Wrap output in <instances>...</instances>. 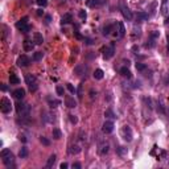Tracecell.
I'll return each instance as SVG.
<instances>
[{
  "mask_svg": "<svg viewBox=\"0 0 169 169\" xmlns=\"http://www.w3.org/2000/svg\"><path fill=\"white\" fill-rule=\"evenodd\" d=\"M119 73L123 75V77H125V78H131L132 77V74H131V72H129L128 67H122V69L119 70Z\"/></svg>",
  "mask_w": 169,
  "mask_h": 169,
  "instance_id": "cell-21",
  "label": "cell"
},
{
  "mask_svg": "<svg viewBox=\"0 0 169 169\" xmlns=\"http://www.w3.org/2000/svg\"><path fill=\"white\" fill-rule=\"evenodd\" d=\"M15 106H16V111H17L19 115H21L22 118H28L29 112H31V106L29 104L22 103V102H17Z\"/></svg>",
  "mask_w": 169,
  "mask_h": 169,
  "instance_id": "cell-2",
  "label": "cell"
},
{
  "mask_svg": "<svg viewBox=\"0 0 169 169\" xmlns=\"http://www.w3.org/2000/svg\"><path fill=\"white\" fill-rule=\"evenodd\" d=\"M102 131H103L104 134H111V132L114 131L112 120H106V122L103 123V125H102Z\"/></svg>",
  "mask_w": 169,
  "mask_h": 169,
  "instance_id": "cell-10",
  "label": "cell"
},
{
  "mask_svg": "<svg viewBox=\"0 0 169 169\" xmlns=\"http://www.w3.org/2000/svg\"><path fill=\"white\" fill-rule=\"evenodd\" d=\"M45 21H46V24H49V22L52 21V17H50L49 15H46V16H45Z\"/></svg>",
  "mask_w": 169,
  "mask_h": 169,
  "instance_id": "cell-43",
  "label": "cell"
},
{
  "mask_svg": "<svg viewBox=\"0 0 169 169\" xmlns=\"http://www.w3.org/2000/svg\"><path fill=\"white\" fill-rule=\"evenodd\" d=\"M84 41H86V44H87V45L93 44V40H91V38H84Z\"/></svg>",
  "mask_w": 169,
  "mask_h": 169,
  "instance_id": "cell-45",
  "label": "cell"
},
{
  "mask_svg": "<svg viewBox=\"0 0 169 169\" xmlns=\"http://www.w3.org/2000/svg\"><path fill=\"white\" fill-rule=\"evenodd\" d=\"M16 63H17V66H20V67H27V66L31 63V60H29V57H28V56L22 54V56H20L19 58H17Z\"/></svg>",
  "mask_w": 169,
  "mask_h": 169,
  "instance_id": "cell-9",
  "label": "cell"
},
{
  "mask_svg": "<svg viewBox=\"0 0 169 169\" xmlns=\"http://www.w3.org/2000/svg\"><path fill=\"white\" fill-rule=\"evenodd\" d=\"M99 153L100 155L108 153V144H103V145H102V147H100V149H99Z\"/></svg>",
  "mask_w": 169,
  "mask_h": 169,
  "instance_id": "cell-32",
  "label": "cell"
},
{
  "mask_svg": "<svg viewBox=\"0 0 169 169\" xmlns=\"http://www.w3.org/2000/svg\"><path fill=\"white\" fill-rule=\"evenodd\" d=\"M0 110H1V112L3 114H8L11 112V110H12V103H11V100L8 98L3 97L0 99Z\"/></svg>",
  "mask_w": 169,
  "mask_h": 169,
  "instance_id": "cell-6",
  "label": "cell"
},
{
  "mask_svg": "<svg viewBox=\"0 0 169 169\" xmlns=\"http://www.w3.org/2000/svg\"><path fill=\"white\" fill-rule=\"evenodd\" d=\"M114 53H115V46L114 44H111L110 46H106L103 49V58L104 60H110L114 57Z\"/></svg>",
  "mask_w": 169,
  "mask_h": 169,
  "instance_id": "cell-8",
  "label": "cell"
},
{
  "mask_svg": "<svg viewBox=\"0 0 169 169\" xmlns=\"http://www.w3.org/2000/svg\"><path fill=\"white\" fill-rule=\"evenodd\" d=\"M166 40H168V45H169V35L166 36Z\"/></svg>",
  "mask_w": 169,
  "mask_h": 169,
  "instance_id": "cell-49",
  "label": "cell"
},
{
  "mask_svg": "<svg viewBox=\"0 0 169 169\" xmlns=\"http://www.w3.org/2000/svg\"><path fill=\"white\" fill-rule=\"evenodd\" d=\"M94 78L95 79H98V81H100V79H103V75H104V73H103V70L102 69H97L94 72Z\"/></svg>",
  "mask_w": 169,
  "mask_h": 169,
  "instance_id": "cell-22",
  "label": "cell"
},
{
  "mask_svg": "<svg viewBox=\"0 0 169 169\" xmlns=\"http://www.w3.org/2000/svg\"><path fill=\"white\" fill-rule=\"evenodd\" d=\"M77 94H78V98L81 99V98H82V83L78 84V90H77Z\"/></svg>",
  "mask_w": 169,
  "mask_h": 169,
  "instance_id": "cell-40",
  "label": "cell"
},
{
  "mask_svg": "<svg viewBox=\"0 0 169 169\" xmlns=\"http://www.w3.org/2000/svg\"><path fill=\"white\" fill-rule=\"evenodd\" d=\"M33 41H35L36 45H41L42 42H44V37H42V35H41V33L36 32L35 35H33Z\"/></svg>",
  "mask_w": 169,
  "mask_h": 169,
  "instance_id": "cell-15",
  "label": "cell"
},
{
  "mask_svg": "<svg viewBox=\"0 0 169 169\" xmlns=\"http://www.w3.org/2000/svg\"><path fill=\"white\" fill-rule=\"evenodd\" d=\"M35 41L29 40V38H25L24 40V50H27V52H32L33 50V48H35V44H33Z\"/></svg>",
  "mask_w": 169,
  "mask_h": 169,
  "instance_id": "cell-13",
  "label": "cell"
},
{
  "mask_svg": "<svg viewBox=\"0 0 169 169\" xmlns=\"http://www.w3.org/2000/svg\"><path fill=\"white\" fill-rule=\"evenodd\" d=\"M118 28H119V31H118V36H119V38H123L125 36V28H124V24H123L122 21L118 22Z\"/></svg>",
  "mask_w": 169,
  "mask_h": 169,
  "instance_id": "cell-16",
  "label": "cell"
},
{
  "mask_svg": "<svg viewBox=\"0 0 169 169\" xmlns=\"http://www.w3.org/2000/svg\"><path fill=\"white\" fill-rule=\"evenodd\" d=\"M145 69H147V65H145V63H141V62L136 63V70H139V72H144Z\"/></svg>",
  "mask_w": 169,
  "mask_h": 169,
  "instance_id": "cell-33",
  "label": "cell"
},
{
  "mask_svg": "<svg viewBox=\"0 0 169 169\" xmlns=\"http://www.w3.org/2000/svg\"><path fill=\"white\" fill-rule=\"evenodd\" d=\"M67 166H69V165H67V163H62V164L60 165V168H61V169H66Z\"/></svg>",
  "mask_w": 169,
  "mask_h": 169,
  "instance_id": "cell-44",
  "label": "cell"
},
{
  "mask_svg": "<svg viewBox=\"0 0 169 169\" xmlns=\"http://www.w3.org/2000/svg\"><path fill=\"white\" fill-rule=\"evenodd\" d=\"M28 148L27 147H22L21 149H20V152H19V156L21 157V159H25V157H28Z\"/></svg>",
  "mask_w": 169,
  "mask_h": 169,
  "instance_id": "cell-29",
  "label": "cell"
},
{
  "mask_svg": "<svg viewBox=\"0 0 169 169\" xmlns=\"http://www.w3.org/2000/svg\"><path fill=\"white\" fill-rule=\"evenodd\" d=\"M78 16H79V19H81V20H86V17H87V13H86V11H84V10H79Z\"/></svg>",
  "mask_w": 169,
  "mask_h": 169,
  "instance_id": "cell-35",
  "label": "cell"
},
{
  "mask_svg": "<svg viewBox=\"0 0 169 169\" xmlns=\"http://www.w3.org/2000/svg\"><path fill=\"white\" fill-rule=\"evenodd\" d=\"M65 104L69 107V108H75V107H77V100H75L73 97H70V95H66L65 97Z\"/></svg>",
  "mask_w": 169,
  "mask_h": 169,
  "instance_id": "cell-12",
  "label": "cell"
},
{
  "mask_svg": "<svg viewBox=\"0 0 169 169\" xmlns=\"http://www.w3.org/2000/svg\"><path fill=\"white\" fill-rule=\"evenodd\" d=\"M73 168H74V169H81V164H79V163H74V164H73Z\"/></svg>",
  "mask_w": 169,
  "mask_h": 169,
  "instance_id": "cell-42",
  "label": "cell"
},
{
  "mask_svg": "<svg viewBox=\"0 0 169 169\" xmlns=\"http://www.w3.org/2000/svg\"><path fill=\"white\" fill-rule=\"evenodd\" d=\"M42 57H44V53H42V52H36V53L33 54V60L35 61H41L42 60Z\"/></svg>",
  "mask_w": 169,
  "mask_h": 169,
  "instance_id": "cell-31",
  "label": "cell"
},
{
  "mask_svg": "<svg viewBox=\"0 0 169 169\" xmlns=\"http://www.w3.org/2000/svg\"><path fill=\"white\" fill-rule=\"evenodd\" d=\"M111 32H112V24L104 25V27H103V35H104V36H108Z\"/></svg>",
  "mask_w": 169,
  "mask_h": 169,
  "instance_id": "cell-26",
  "label": "cell"
},
{
  "mask_svg": "<svg viewBox=\"0 0 169 169\" xmlns=\"http://www.w3.org/2000/svg\"><path fill=\"white\" fill-rule=\"evenodd\" d=\"M37 15L38 16H42V15H44V11H42V10H37Z\"/></svg>",
  "mask_w": 169,
  "mask_h": 169,
  "instance_id": "cell-48",
  "label": "cell"
},
{
  "mask_svg": "<svg viewBox=\"0 0 169 169\" xmlns=\"http://www.w3.org/2000/svg\"><path fill=\"white\" fill-rule=\"evenodd\" d=\"M48 102H49V106L53 107V108H56V107H58L61 104V102L58 99H52V98H48Z\"/></svg>",
  "mask_w": 169,
  "mask_h": 169,
  "instance_id": "cell-24",
  "label": "cell"
},
{
  "mask_svg": "<svg viewBox=\"0 0 169 169\" xmlns=\"http://www.w3.org/2000/svg\"><path fill=\"white\" fill-rule=\"evenodd\" d=\"M163 3H166V0H163Z\"/></svg>",
  "mask_w": 169,
  "mask_h": 169,
  "instance_id": "cell-50",
  "label": "cell"
},
{
  "mask_svg": "<svg viewBox=\"0 0 169 169\" xmlns=\"http://www.w3.org/2000/svg\"><path fill=\"white\" fill-rule=\"evenodd\" d=\"M168 25H169V24H168Z\"/></svg>",
  "mask_w": 169,
  "mask_h": 169,
  "instance_id": "cell-52",
  "label": "cell"
},
{
  "mask_svg": "<svg viewBox=\"0 0 169 169\" xmlns=\"http://www.w3.org/2000/svg\"><path fill=\"white\" fill-rule=\"evenodd\" d=\"M40 141H41V144L46 145V147H49V145H50V140H49V139H46L45 136H40Z\"/></svg>",
  "mask_w": 169,
  "mask_h": 169,
  "instance_id": "cell-34",
  "label": "cell"
},
{
  "mask_svg": "<svg viewBox=\"0 0 169 169\" xmlns=\"http://www.w3.org/2000/svg\"><path fill=\"white\" fill-rule=\"evenodd\" d=\"M81 152V147L78 144H74V145H70L69 148V153L70 155H78Z\"/></svg>",
  "mask_w": 169,
  "mask_h": 169,
  "instance_id": "cell-18",
  "label": "cell"
},
{
  "mask_svg": "<svg viewBox=\"0 0 169 169\" xmlns=\"http://www.w3.org/2000/svg\"><path fill=\"white\" fill-rule=\"evenodd\" d=\"M72 21H73L72 13H65V15L61 17V22H62V24H70Z\"/></svg>",
  "mask_w": 169,
  "mask_h": 169,
  "instance_id": "cell-17",
  "label": "cell"
},
{
  "mask_svg": "<svg viewBox=\"0 0 169 169\" xmlns=\"http://www.w3.org/2000/svg\"><path fill=\"white\" fill-rule=\"evenodd\" d=\"M12 95L16 98V99L20 100V99H22V98L25 97V90H24V89H21V87H20V89H16V90L12 93Z\"/></svg>",
  "mask_w": 169,
  "mask_h": 169,
  "instance_id": "cell-14",
  "label": "cell"
},
{
  "mask_svg": "<svg viewBox=\"0 0 169 169\" xmlns=\"http://www.w3.org/2000/svg\"><path fill=\"white\" fill-rule=\"evenodd\" d=\"M53 138L56 139V140H60V139L62 138V132H61V129L53 128Z\"/></svg>",
  "mask_w": 169,
  "mask_h": 169,
  "instance_id": "cell-28",
  "label": "cell"
},
{
  "mask_svg": "<svg viewBox=\"0 0 169 169\" xmlns=\"http://www.w3.org/2000/svg\"><path fill=\"white\" fill-rule=\"evenodd\" d=\"M104 116H106L107 119H110V120H112V119H115L116 116H115V114L112 112V110H106V111H104Z\"/></svg>",
  "mask_w": 169,
  "mask_h": 169,
  "instance_id": "cell-27",
  "label": "cell"
},
{
  "mask_svg": "<svg viewBox=\"0 0 169 169\" xmlns=\"http://www.w3.org/2000/svg\"><path fill=\"white\" fill-rule=\"evenodd\" d=\"M120 136L124 139L127 143H131L132 139H134V132L129 125H123L122 129H120Z\"/></svg>",
  "mask_w": 169,
  "mask_h": 169,
  "instance_id": "cell-3",
  "label": "cell"
},
{
  "mask_svg": "<svg viewBox=\"0 0 169 169\" xmlns=\"http://www.w3.org/2000/svg\"><path fill=\"white\" fill-rule=\"evenodd\" d=\"M19 139L22 141V143H25V141H27V139H25V136H24V135H20V136H19Z\"/></svg>",
  "mask_w": 169,
  "mask_h": 169,
  "instance_id": "cell-46",
  "label": "cell"
},
{
  "mask_svg": "<svg viewBox=\"0 0 169 169\" xmlns=\"http://www.w3.org/2000/svg\"><path fill=\"white\" fill-rule=\"evenodd\" d=\"M0 157H1V161H3V164L5 166H8L10 168L11 165L13 164V153L11 152L10 149H7V148H4L3 151H1V153H0Z\"/></svg>",
  "mask_w": 169,
  "mask_h": 169,
  "instance_id": "cell-1",
  "label": "cell"
},
{
  "mask_svg": "<svg viewBox=\"0 0 169 169\" xmlns=\"http://www.w3.org/2000/svg\"><path fill=\"white\" fill-rule=\"evenodd\" d=\"M28 16H25V17H22V19H20L19 21L16 22V28L19 29V31H21L22 33H28L29 31H31V27H29L28 24Z\"/></svg>",
  "mask_w": 169,
  "mask_h": 169,
  "instance_id": "cell-4",
  "label": "cell"
},
{
  "mask_svg": "<svg viewBox=\"0 0 169 169\" xmlns=\"http://www.w3.org/2000/svg\"><path fill=\"white\" fill-rule=\"evenodd\" d=\"M118 155H119V156H122V157H124L125 155L128 153V151H127V148L125 147H118Z\"/></svg>",
  "mask_w": 169,
  "mask_h": 169,
  "instance_id": "cell-30",
  "label": "cell"
},
{
  "mask_svg": "<svg viewBox=\"0 0 169 169\" xmlns=\"http://www.w3.org/2000/svg\"><path fill=\"white\" fill-rule=\"evenodd\" d=\"M147 19H148V13H145V12H138V15H136V20L139 22L145 21Z\"/></svg>",
  "mask_w": 169,
  "mask_h": 169,
  "instance_id": "cell-20",
  "label": "cell"
},
{
  "mask_svg": "<svg viewBox=\"0 0 169 169\" xmlns=\"http://www.w3.org/2000/svg\"><path fill=\"white\" fill-rule=\"evenodd\" d=\"M74 35H75V37L78 38V40H82V38H83V37H82V35L78 32V29H75V31H74Z\"/></svg>",
  "mask_w": 169,
  "mask_h": 169,
  "instance_id": "cell-41",
  "label": "cell"
},
{
  "mask_svg": "<svg viewBox=\"0 0 169 169\" xmlns=\"http://www.w3.org/2000/svg\"><path fill=\"white\" fill-rule=\"evenodd\" d=\"M66 87H67V90H69L70 93H72V94H75V93H77V90H75V87H74V86H73L72 83H66Z\"/></svg>",
  "mask_w": 169,
  "mask_h": 169,
  "instance_id": "cell-37",
  "label": "cell"
},
{
  "mask_svg": "<svg viewBox=\"0 0 169 169\" xmlns=\"http://www.w3.org/2000/svg\"><path fill=\"white\" fill-rule=\"evenodd\" d=\"M7 90H8V87H7V84L1 83V91H7Z\"/></svg>",
  "mask_w": 169,
  "mask_h": 169,
  "instance_id": "cell-47",
  "label": "cell"
},
{
  "mask_svg": "<svg viewBox=\"0 0 169 169\" xmlns=\"http://www.w3.org/2000/svg\"><path fill=\"white\" fill-rule=\"evenodd\" d=\"M69 119H70V122H72L73 124H77V123H78V119H77V116H74V115H69Z\"/></svg>",
  "mask_w": 169,
  "mask_h": 169,
  "instance_id": "cell-39",
  "label": "cell"
},
{
  "mask_svg": "<svg viewBox=\"0 0 169 169\" xmlns=\"http://www.w3.org/2000/svg\"><path fill=\"white\" fill-rule=\"evenodd\" d=\"M107 0H87L86 1V4H87V7H91V8H94V7H102L106 4Z\"/></svg>",
  "mask_w": 169,
  "mask_h": 169,
  "instance_id": "cell-11",
  "label": "cell"
},
{
  "mask_svg": "<svg viewBox=\"0 0 169 169\" xmlns=\"http://www.w3.org/2000/svg\"><path fill=\"white\" fill-rule=\"evenodd\" d=\"M83 72H86V67H84V65H77L74 67V73L77 75H82V74H83Z\"/></svg>",
  "mask_w": 169,
  "mask_h": 169,
  "instance_id": "cell-19",
  "label": "cell"
},
{
  "mask_svg": "<svg viewBox=\"0 0 169 169\" xmlns=\"http://www.w3.org/2000/svg\"><path fill=\"white\" fill-rule=\"evenodd\" d=\"M10 82H11V84H19V83H20V79H19V77H17L15 73H11V75H10Z\"/></svg>",
  "mask_w": 169,
  "mask_h": 169,
  "instance_id": "cell-23",
  "label": "cell"
},
{
  "mask_svg": "<svg viewBox=\"0 0 169 169\" xmlns=\"http://www.w3.org/2000/svg\"><path fill=\"white\" fill-rule=\"evenodd\" d=\"M36 3H37V5H40L41 8H44V7L48 5V0H36Z\"/></svg>",
  "mask_w": 169,
  "mask_h": 169,
  "instance_id": "cell-36",
  "label": "cell"
},
{
  "mask_svg": "<svg viewBox=\"0 0 169 169\" xmlns=\"http://www.w3.org/2000/svg\"><path fill=\"white\" fill-rule=\"evenodd\" d=\"M168 54H169V45H168Z\"/></svg>",
  "mask_w": 169,
  "mask_h": 169,
  "instance_id": "cell-51",
  "label": "cell"
},
{
  "mask_svg": "<svg viewBox=\"0 0 169 169\" xmlns=\"http://www.w3.org/2000/svg\"><path fill=\"white\" fill-rule=\"evenodd\" d=\"M56 155H52V156L48 159V161H46V168H52V166L54 165V163H56Z\"/></svg>",
  "mask_w": 169,
  "mask_h": 169,
  "instance_id": "cell-25",
  "label": "cell"
},
{
  "mask_svg": "<svg viewBox=\"0 0 169 169\" xmlns=\"http://www.w3.org/2000/svg\"><path fill=\"white\" fill-rule=\"evenodd\" d=\"M120 11H122V15L123 17H124L125 20H128V21H131L132 19H134V15H132L131 10H129L127 5H124V4H120Z\"/></svg>",
  "mask_w": 169,
  "mask_h": 169,
  "instance_id": "cell-7",
  "label": "cell"
},
{
  "mask_svg": "<svg viewBox=\"0 0 169 169\" xmlns=\"http://www.w3.org/2000/svg\"><path fill=\"white\" fill-rule=\"evenodd\" d=\"M25 82H27V84H28L29 90H31L32 93H35V91H37L38 84H37V79H36V77H35V75H32V74H27V75H25Z\"/></svg>",
  "mask_w": 169,
  "mask_h": 169,
  "instance_id": "cell-5",
  "label": "cell"
},
{
  "mask_svg": "<svg viewBox=\"0 0 169 169\" xmlns=\"http://www.w3.org/2000/svg\"><path fill=\"white\" fill-rule=\"evenodd\" d=\"M56 91H57V94L60 95V97H62V95L65 94V91H63V87H62V86H57V87H56Z\"/></svg>",
  "mask_w": 169,
  "mask_h": 169,
  "instance_id": "cell-38",
  "label": "cell"
}]
</instances>
